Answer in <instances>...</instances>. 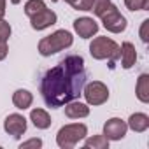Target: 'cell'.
<instances>
[{"mask_svg":"<svg viewBox=\"0 0 149 149\" xmlns=\"http://www.w3.org/2000/svg\"><path fill=\"white\" fill-rule=\"evenodd\" d=\"M88 79L84 58L68 54L58 65L49 68L40 79V95L47 107L58 109L79 98Z\"/></svg>","mask_w":149,"mask_h":149,"instance_id":"cell-1","label":"cell"},{"mask_svg":"<svg viewBox=\"0 0 149 149\" xmlns=\"http://www.w3.org/2000/svg\"><path fill=\"white\" fill-rule=\"evenodd\" d=\"M72 42H74V37H72L70 32H67V30H56L54 33L40 39V42H39V53L42 56H51V54H54L58 51H63V49L70 47Z\"/></svg>","mask_w":149,"mask_h":149,"instance_id":"cell-2","label":"cell"},{"mask_svg":"<svg viewBox=\"0 0 149 149\" xmlns=\"http://www.w3.org/2000/svg\"><path fill=\"white\" fill-rule=\"evenodd\" d=\"M90 54L95 60H109V67L114 68V61L119 60V46L109 37H95L90 44Z\"/></svg>","mask_w":149,"mask_h":149,"instance_id":"cell-3","label":"cell"},{"mask_svg":"<svg viewBox=\"0 0 149 149\" xmlns=\"http://www.w3.org/2000/svg\"><path fill=\"white\" fill-rule=\"evenodd\" d=\"M88 135V128L83 123H70L58 130L56 133V144L61 149H72L79 140H83Z\"/></svg>","mask_w":149,"mask_h":149,"instance_id":"cell-4","label":"cell"},{"mask_svg":"<svg viewBox=\"0 0 149 149\" xmlns=\"http://www.w3.org/2000/svg\"><path fill=\"white\" fill-rule=\"evenodd\" d=\"M98 18L102 19L104 28L111 33H121L126 30V18L118 11V7L114 4H111Z\"/></svg>","mask_w":149,"mask_h":149,"instance_id":"cell-5","label":"cell"},{"mask_svg":"<svg viewBox=\"0 0 149 149\" xmlns=\"http://www.w3.org/2000/svg\"><path fill=\"white\" fill-rule=\"evenodd\" d=\"M83 95L88 105H102L109 100V88L102 81H91L90 84H84Z\"/></svg>","mask_w":149,"mask_h":149,"instance_id":"cell-6","label":"cell"},{"mask_svg":"<svg viewBox=\"0 0 149 149\" xmlns=\"http://www.w3.org/2000/svg\"><path fill=\"white\" fill-rule=\"evenodd\" d=\"M126 132H128V125L121 118H111L104 125V135L109 140H121L126 135Z\"/></svg>","mask_w":149,"mask_h":149,"instance_id":"cell-7","label":"cell"},{"mask_svg":"<svg viewBox=\"0 0 149 149\" xmlns=\"http://www.w3.org/2000/svg\"><path fill=\"white\" fill-rule=\"evenodd\" d=\"M56 21H58L56 13L51 11V9H47V7H46L44 11H40V13L30 16V25H32L33 30H46V28L53 26Z\"/></svg>","mask_w":149,"mask_h":149,"instance_id":"cell-8","label":"cell"},{"mask_svg":"<svg viewBox=\"0 0 149 149\" xmlns=\"http://www.w3.org/2000/svg\"><path fill=\"white\" fill-rule=\"evenodd\" d=\"M4 130L13 135L14 139H19L26 132V119L21 114H9L4 121Z\"/></svg>","mask_w":149,"mask_h":149,"instance_id":"cell-9","label":"cell"},{"mask_svg":"<svg viewBox=\"0 0 149 149\" xmlns=\"http://www.w3.org/2000/svg\"><path fill=\"white\" fill-rule=\"evenodd\" d=\"M74 30H76V33L83 39H91L97 32H98V23L93 19V18H77L76 21H74Z\"/></svg>","mask_w":149,"mask_h":149,"instance_id":"cell-10","label":"cell"},{"mask_svg":"<svg viewBox=\"0 0 149 149\" xmlns=\"http://www.w3.org/2000/svg\"><path fill=\"white\" fill-rule=\"evenodd\" d=\"M119 58H121V67L123 68H132L137 61V51L132 42H123L119 47Z\"/></svg>","mask_w":149,"mask_h":149,"instance_id":"cell-11","label":"cell"},{"mask_svg":"<svg viewBox=\"0 0 149 149\" xmlns=\"http://www.w3.org/2000/svg\"><path fill=\"white\" fill-rule=\"evenodd\" d=\"M65 116L70 119H79V118H88L90 116V107L88 104L83 102H76L72 100L68 104H65Z\"/></svg>","mask_w":149,"mask_h":149,"instance_id":"cell-12","label":"cell"},{"mask_svg":"<svg viewBox=\"0 0 149 149\" xmlns=\"http://www.w3.org/2000/svg\"><path fill=\"white\" fill-rule=\"evenodd\" d=\"M126 125H128L130 130H133L137 133H142V132H146L149 128V116L144 114V112H135V114H132L128 118Z\"/></svg>","mask_w":149,"mask_h":149,"instance_id":"cell-13","label":"cell"},{"mask_svg":"<svg viewBox=\"0 0 149 149\" xmlns=\"http://www.w3.org/2000/svg\"><path fill=\"white\" fill-rule=\"evenodd\" d=\"M30 121L33 123V126L35 128H39V130H47L49 126H51V116L44 111V109H32V112H30Z\"/></svg>","mask_w":149,"mask_h":149,"instance_id":"cell-14","label":"cell"},{"mask_svg":"<svg viewBox=\"0 0 149 149\" xmlns=\"http://www.w3.org/2000/svg\"><path fill=\"white\" fill-rule=\"evenodd\" d=\"M32 102H33V95L28 90H16L14 95H13V104H14L16 109L25 111L32 105Z\"/></svg>","mask_w":149,"mask_h":149,"instance_id":"cell-15","label":"cell"},{"mask_svg":"<svg viewBox=\"0 0 149 149\" xmlns=\"http://www.w3.org/2000/svg\"><path fill=\"white\" fill-rule=\"evenodd\" d=\"M135 93H137V98L142 104H149V76L147 74H140L139 76Z\"/></svg>","mask_w":149,"mask_h":149,"instance_id":"cell-16","label":"cell"},{"mask_svg":"<svg viewBox=\"0 0 149 149\" xmlns=\"http://www.w3.org/2000/svg\"><path fill=\"white\" fill-rule=\"evenodd\" d=\"M84 147L86 149H107L109 147V139L104 133L102 135H93V137L84 140Z\"/></svg>","mask_w":149,"mask_h":149,"instance_id":"cell-17","label":"cell"},{"mask_svg":"<svg viewBox=\"0 0 149 149\" xmlns=\"http://www.w3.org/2000/svg\"><path fill=\"white\" fill-rule=\"evenodd\" d=\"M44 9H46V2H44V0H28V2L25 4V14L28 18L37 14V13H40V11H44Z\"/></svg>","mask_w":149,"mask_h":149,"instance_id":"cell-18","label":"cell"},{"mask_svg":"<svg viewBox=\"0 0 149 149\" xmlns=\"http://www.w3.org/2000/svg\"><path fill=\"white\" fill-rule=\"evenodd\" d=\"M125 6L130 11H147L149 9V0H125Z\"/></svg>","mask_w":149,"mask_h":149,"instance_id":"cell-19","label":"cell"},{"mask_svg":"<svg viewBox=\"0 0 149 149\" xmlns=\"http://www.w3.org/2000/svg\"><path fill=\"white\" fill-rule=\"evenodd\" d=\"M112 2L111 0H93V6H91V11H93V14L95 16H100L109 6H111Z\"/></svg>","mask_w":149,"mask_h":149,"instance_id":"cell-20","label":"cell"},{"mask_svg":"<svg viewBox=\"0 0 149 149\" xmlns=\"http://www.w3.org/2000/svg\"><path fill=\"white\" fill-rule=\"evenodd\" d=\"M11 25L7 23V21H4V19H0V40H9V37H11Z\"/></svg>","mask_w":149,"mask_h":149,"instance_id":"cell-21","label":"cell"},{"mask_svg":"<svg viewBox=\"0 0 149 149\" xmlns=\"http://www.w3.org/2000/svg\"><path fill=\"white\" fill-rule=\"evenodd\" d=\"M91 6H93V0H77L72 7L77 11H91Z\"/></svg>","mask_w":149,"mask_h":149,"instance_id":"cell-22","label":"cell"},{"mask_svg":"<svg viewBox=\"0 0 149 149\" xmlns=\"http://www.w3.org/2000/svg\"><path fill=\"white\" fill-rule=\"evenodd\" d=\"M30 147H33V149L42 147V140L40 139H30V140H26V142H23L19 146V149H30Z\"/></svg>","mask_w":149,"mask_h":149,"instance_id":"cell-23","label":"cell"},{"mask_svg":"<svg viewBox=\"0 0 149 149\" xmlns=\"http://www.w3.org/2000/svg\"><path fill=\"white\" fill-rule=\"evenodd\" d=\"M140 40L142 42L149 40V19H144L140 25Z\"/></svg>","mask_w":149,"mask_h":149,"instance_id":"cell-24","label":"cell"},{"mask_svg":"<svg viewBox=\"0 0 149 149\" xmlns=\"http://www.w3.org/2000/svg\"><path fill=\"white\" fill-rule=\"evenodd\" d=\"M7 53H9V47H7V42H6V40H0V61H2V60H6V56H7Z\"/></svg>","mask_w":149,"mask_h":149,"instance_id":"cell-25","label":"cell"},{"mask_svg":"<svg viewBox=\"0 0 149 149\" xmlns=\"http://www.w3.org/2000/svg\"><path fill=\"white\" fill-rule=\"evenodd\" d=\"M6 16V0H0V19H4Z\"/></svg>","mask_w":149,"mask_h":149,"instance_id":"cell-26","label":"cell"},{"mask_svg":"<svg viewBox=\"0 0 149 149\" xmlns=\"http://www.w3.org/2000/svg\"><path fill=\"white\" fill-rule=\"evenodd\" d=\"M65 2H67V4H70V6H74V4L77 2V0H65Z\"/></svg>","mask_w":149,"mask_h":149,"instance_id":"cell-27","label":"cell"},{"mask_svg":"<svg viewBox=\"0 0 149 149\" xmlns=\"http://www.w3.org/2000/svg\"><path fill=\"white\" fill-rule=\"evenodd\" d=\"M19 2H21V0H11V4H14V6H18Z\"/></svg>","mask_w":149,"mask_h":149,"instance_id":"cell-28","label":"cell"},{"mask_svg":"<svg viewBox=\"0 0 149 149\" xmlns=\"http://www.w3.org/2000/svg\"><path fill=\"white\" fill-rule=\"evenodd\" d=\"M51 2H58V0H51Z\"/></svg>","mask_w":149,"mask_h":149,"instance_id":"cell-29","label":"cell"}]
</instances>
